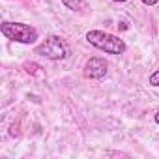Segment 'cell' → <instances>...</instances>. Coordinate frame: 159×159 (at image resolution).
Returning a JSON list of instances; mask_svg holds the SVG:
<instances>
[{
  "mask_svg": "<svg viewBox=\"0 0 159 159\" xmlns=\"http://www.w3.org/2000/svg\"><path fill=\"white\" fill-rule=\"evenodd\" d=\"M111 2H118L120 4V2H127V0H111Z\"/></svg>",
  "mask_w": 159,
  "mask_h": 159,
  "instance_id": "9",
  "label": "cell"
},
{
  "mask_svg": "<svg viewBox=\"0 0 159 159\" xmlns=\"http://www.w3.org/2000/svg\"><path fill=\"white\" fill-rule=\"evenodd\" d=\"M86 41L96 47L98 51L105 52V54H112V56H120L125 52L127 45L122 38L111 34V32H105V30H88L86 32Z\"/></svg>",
  "mask_w": 159,
  "mask_h": 159,
  "instance_id": "1",
  "label": "cell"
},
{
  "mask_svg": "<svg viewBox=\"0 0 159 159\" xmlns=\"http://www.w3.org/2000/svg\"><path fill=\"white\" fill-rule=\"evenodd\" d=\"M62 4L69 11H75V13H83L86 10V2H84V0H62Z\"/></svg>",
  "mask_w": 159,
  "mask_h": 159,
  "instance_id": "5",
  "label": "cell"
},
{
  "mask_svg": "<svg viewBox=\"0 0 159 159\" xmlns=\"http://www.w3.org/2000/svg\"><path fill=\"white\" fill-rule=\"evenodd\" d=\"M153 120H155V124H159V111L155 112V116H153Z\"/></svg>",
  "mask_w": 159,
  "mask_h": 159,
  "instance_id": "8",
  "label": "cell"
},
{
  "mask_svg": "<svg viewBox=\"0 0 159 159\" xmlns=\"http://www.w3.org/2000/svg\"><path fill=\"white\" fill-rule=\"evenodd\" d=\"M148 84H150V86H153V88H159V69H157V71H153V73L150 75Z\"/></svg>",
  "mask_w": 159,
  "mask_h": 159,
  "instance_id": "6",
  "label": "cell"
},
{
  "mask_svg": "<svg viewBox=\"0 0 159 159\" xmlns=\"http://www.w3.org/2000/svg\"><path fill=\"white\" fill-rule=\"evenodd\" d=\"M0 32H2L4 38L11 39L15 43H21V45H32L39 38V32L32 25L17 23V21H4L0 25Z\"/></svg>",
  "mask_w": 159,
  "mask_h": 159,
  "instance_id": "2",
  "label": "cell"
},
{
  "mask_svg": "<svg viewBox=\"0 0 159 159\" xmlns=\"http://www.w3.org/2000/svg\"><path fill=\"white\" fill-rule=\"evenodd\" d=\"M109 73V64L105 58L101 56H92L84 62V67H83V75L88 81H99V79L107 77Z\"/></svg>",
  "mask_w": 159,
  "mask_h": 159,
  "instance_id": "4",
  "label": "cell"
},
{
  "mask_svg": "<svg viewBox=\"0 0 159 159\" xmlns=\"http://www.w3.org/2000/svg\"><path fill=\"white\" fill-rule=\"evenodd\" d=\"M140 2H142L144 6H155V4L159 2V0H140Z\"/></svg>",
  "mask_w": 159,
  "mask_h": 159,
  "instance_id": "7",
  "label": "cell"
},
{
  "mask_svg": "<svg viewBox=\"0 0 159 159\" xmlns=\"http://www.w3.org/2000/svg\"><path fill=\"white\" fill-rule=\"evenodd\" d=\"M34 54H38V56H41L45 60L58 62V60H66L71 52H69L67 43L60 36H49L39 45L34 47Z\"/></svg>",
  "mask_w": 159,
  "mask_h": 159,
  "instance_id": "3",
  "label": "cell"
}]
</instances>
